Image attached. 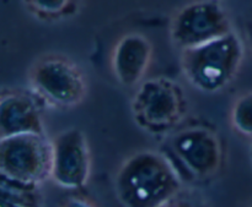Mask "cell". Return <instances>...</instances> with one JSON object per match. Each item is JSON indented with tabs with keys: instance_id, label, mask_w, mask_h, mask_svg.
Returning a JSON list of instances; mask_svg holds the SVG:
<instances>
[{
	"instance_id": "6da1fadb",
	"label": "cell",
	"mask_w": 252,
	"mask_h": 207,
	"mask_svg": "<svg viewBox=\"0 0 252 207\" xmlns=\"http://www.w3.org/2000/svg\"><path fill=\"white\" fill-rule=\"evenodd\" d=\"M115 189L125 207H161L184 190V184L169 157L154 150H142L121 164Z\"/></svg>"
},
{
	"instance_id": "7a4b0ae2",
	"label": "cell",
	"mask_w": 252,
	"mask_h": 207,
	"mask_svg": "<svg viewBox=\"0 0 252 207\" xmlns=\"http://www.w3.org/2000/svg\"><path fill=\"white\" fill-rule=\"evenodd\" d=\"M245 58V41L234 29L202 46L182 51L181 69L189 85L203 93L228 87Z\"/></svg>"
},
{
	"instance_id": "3957f363",
	"label": "cell",
	"mask_w": 252,
	"mask_h": 207,
	"mask_svg": "<svg viewBox=\"0 0 252 207\" xmlns=\"http://www.w3.org/2000/svg\"><path fill=\"white\" fill-rule=\"evenodd\" d=\"M29 85L41 100L62 109L81 104L88 95V80L83 70L58 54L44 55L32 64Z\"/></svg>"
},
{
	"instance_id": "277c9868",
	"label": "cell",
	"mask_w": 252,
	"mask_h": 207,
	"mask_svg": "<svg viewBox=\"0 0 252 207\" xmlns=\"http://www.w3.org/2000/svg\"><path fill=\"white\" fill-rule=\"evenodd\" d=\"M52 141L46 134H25L0 139L1 179L39 186L51 178Z\"/></svg>"
},
{
	"instance_id": "5b68a950",
	"label": "cell",
	"mask_w": 252,
	"mask_h": 207,
	"mask_svg": "<svg viewBox=\"0 0 252 207\" xmlns=\"http://www.w3.org/2000/svg\"><path fill=\"white\" fill-rule=\"evenodd\" d=\"M135 88L132 110L143 129L162 132L184 119L187 102L179 83L166 78H145Z\"/></svg>"
},
{
	"instance_id": "8992f818",
	"label": "cell",
	"mask_w": 252,
	"mask_h": 207,
	"mask_svg": "<svg viewBox=\"0 0 252 207\" xmlns=\"http://www.w3.org/2000/svg\"><path fill=\"white\" fill-rule=\"evenodd\" d=\"M234 31L230 15L218 0H196L180 7L170 22V38L182 51Z\"/></svg>"
},
{
	"instance_id": "52a82bcc",
	"label": "cell",
	"mask_w": 252,
	"mask_h": 207,
	"mask_svg": "<svg viewBox=\"0 0 252 207\" xmlns=\"http://www.w3.org/2000/svg\"><path fill=\"white\" fill-rule=\"evenodd\" d=\"M170 151L177 163L194 179L213 178L223 164V146L213 130L191 127L175 132L170 139Z\"/></svg>"
},
{
	"instance_id": "ba28073f",
	"label": "cell",
	"mask_w": 252,
	"mask_h": 207,
	"mask_svg": "<svg viewBox=\"0 0 252 207\" xmlns=\"http://www.w3.org/2000/svg\"><path fill=\"white\" fill-rule=\"evenodd\" d=\"M52 141L51 181L66 190L85 188L91 176V151L85 134L70 128Z\"/></svg>"
},
{
	"instance_id": "9c48e42d",
	"label": "cell",
	"mask_w": 252,
	"mask_h": 207,
	"mask_svg": "<svg viewBox=\"0 0 252 207\" xmlns=\"http://www.w3.org/2000/svg\"><path fill=\"white\" fill-rule=\"evenodd\" d=\"M153 60V44L139 32L126 33L116 42L111 54V69L125 87H137L145 80Z\"/></svg>"
},
{
	"instance_id": "30bf717a",
	"label": "cell",
	"mask_w": 252,
	"mask_h": 207,
	"mask_svg": "<svg viewBox=\"0 0 252 207\" xmlns=\"http://www.w3.org/2000/svg\"><path fill=\"white\" fill-rule=\"evenodd\" d=\"M25 134H44L38 105L22 93H4L0 101V139Z\"/></svg>"
},
{
	"instance_id": "8fae6325",
	"label": "cell",
	"mask_w": 252,
	"mask_h": 207,
	"mask_svg": "<svg viewBox=\"0 0 252 207\" xmlns=\"http://www.w3.org/2000/svg\"><path fill=\"white\" fill-rule=\"evenodd\" d=\"M229 119L234 131L252 141V91L235 98L231 104Z\"/></svg>"
},
{
	"instance_id": "7c38bea8",
	"label": "cell",
	"mask_w": 252,
	"mask_h": 207,
	"mask_svg": "<svg viewBox=\"0 0 252 207\" xmlns=\"http://www.w3.org/2000/svg\"><path fill=\"white\" fill-rule=\"evenodd\" d=\"M75 0H25L29 9L43 19H59L68 15Z\"/></svg>"
},
{
	"instance_id": "4fadbf2b",
	"label": "cell",
	"mask_w": 252,
	"mask_h": 207,
	"mask_svg": "<svg viewBox=\"0 0 252 207\" xmlns=\"http://www.w3.org/2000/svg\"><path fill=\"white\" fill-rule=\"evenodd\" d=\"M161 207H209L199 195L182 190Z\"/></svg>"
},
{
	"instance_id": "5bb4252c",
	"label": "cell",
	"mask_w": 252,
	"mask_h": 207,
	"mask_svg": "<svg viewBox=\"0 0 252 207\" xmlns=\"http://www.w3.org/2000/svg\"><path fill=\"white\" fill-rule=\"evenodd\" d=\"M59 207H97V205L85 195H69L62 201Z\"/></svg>"
},
{
	"instance_id": "9a60e30c",
	"label": "cell",
	"mask_w": 252,
	"mask_h": 207,
	"mask_svg": "<svg viewBox=\"0 0 252 207\" xmlns=\"http://www.w3.org/2000/svg\"><path fill=\"white\" fill-rule=\"evenodd\" d=\"M244 41L252 52V16L249 17L248 21L245 22V39Z\"/></svg>"
},
{
	"instance_id": "2e32d148",
	"label": "cell",
	"mask_w": 252,
	"mask_h": 207,
	"mask_svg": "<svg viewBox=\"0 0 252 207\" xmlns=\"http://www.w3.org/2000/svg\"><path fill=\"white\" fill-rule=\"evenodd\" d=\"M1 207H29V206L24 205V204L15 203V201L7 200V199L1 198Z\"/></svg>"
},
{
	"instance_id": "e0dca14e",
	"label": "cell",
	"mask_w": 252,
	"mask_h": 207,
	"mask_svg": "<svg viewBox=\"0 0 252 207\" xmlns=\"http://www.w3.org/2000/svg\"><path fill=\"white\" fill-rule=\"evenodd\" d=\"M250 162H251V166H252V142H251V146H250Z\"/></svg>"
},
{
	"instance_id": "ac0fdd59",
	"label": "cell",
	"mask_w": 252,
	"mask_h": 207,
	"mask_svg": "<svg viewBox=\"0 0 252 207\" xmlns=\"http://www.w3.org/2000/svg\"><path fill=\"white\" fill-rule=\"evenodd\" d=\"M246 207H252V203L250 204V205H249V206H246Z\"/></svg>"
}]
</instances>
